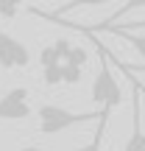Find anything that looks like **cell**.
Segmentation results:
<instances>
[{"mask_svg":"<svg viewBox=\"0 0 145 151\" xmlns=\"http://www.w3.org/2000/svg\"><path fill=\"white\" fill-rule=\"evenodd\" d=\"M64 65H67V67H75V70H81V67L86 65V50L81 48V45H73L70 53H67V59H64Z\"/></svg>","mask_w":145,"mask_h":151,"instance_id":"8992f818","label":"cell"},{"mask_svg":"<svg viewBox=\"0 0 145 151\" xmlns=\"http://www.w3.org/2000/svg\"><path fill=\"white\" fill-rule=\"evenodd\" d=\"M140 92L131 87V134L126 140L123 151H145V132H142V109H140Z\"/></svg>","mask_w":145,"mask_h":151,"instance_id":"5b68a950","label":"cell"},{"mask_svg":"<svg viewBox=\"0 0 145 151\" xmlns=\"http://www.w3.org/2000/svg\"><path fill=\"white\" fill-rule=\"evenodd\" d=\"M78 81H81V70L61 65V84H78Z\"/></svg>","mask_w":145,"mask_h":151,"instance_id":"ba28073f","label":"cell"},{"mask_svg":"<svg viewBox=\"0 0 145 151\" xmlns=\"http://www.w3.org/2000/svg\"><path fill=\"white\" fill-rule=\"evenodd\" d=\"M20 151H48V148H39V146H22ZM81 151H92V146H89V148H81Z\"/></svg>","mask_w":145,"mask_h":151,"instance_id":"8fae6325","label":"cell"},{"mask_svg":"<svg viewBox=\"0 0 145 151\" xmlns=\"http://www.w3.org/2000/svg\"><path fill=\"white\" fill-rule=\"evenodd\" d=\"M28 62H31V50L17 37H11V34H6L0 28V67L3 70H14V67H25Z\"/></svg>","mask_w":145,"mask_h":151,"instance_id":"3957f363","label":"cell"},{"mask_svg":"<svg viewBox=\"0 0 145 151\" xmlns=\"http://www.w3.org/2000/svg\"><path fill=\"white\" fill-rule=\"evenodd\" d=\"M126 67H129L131 73H134V70H137V73H145V65H142V67H131V65H126Z\"/></svg>","mask_w":145,"mask_h":151,"instance_id":"7c38bea8","label":"cell"},{"mask_svg":"<svg viewBox=\"0 0 145 151\" xmlns=\"http://www.w3.org/2000/svg\"><path fill=\"white\" fill-rule=\"evenodd\" d=\"M42 78H45V84H48V87L61 84V65H59V67H48V70L42 73Z\"/></svg>","mask_w":145,"mask_h":151,"instance_id":"9c48e42d","label":"cell"},{"mask_svg":"<svg viewBox=\"0 0 145 151\" xmlns=\"http://www.w3.org/2000/svg\"><path fill=\"white\" fill-rule=\"evenodd\" d=\"M36 132L39 134H61L67 132L70 126H78V123H86V120H95L101 118V112H70V109H61V106H53V104H42L36 109Z\"/></svg>","mask_w":145,"mask_h":151,"instance_id":"7a4b0ae2","label":"cell"},{"mask_svg":"<svg viewBox=\"0 0 145 151\" xmlns=\"http://www.w3.org/2000/svg\"><path fill=\"white\" fill-rule=\"evenodd\" d=\"M28 115H31V104L25 87H14L9 95L0 98V120H25Z\"/></svg>","mask_w":145,"mask_h":151,"instance_id":"277c9868","label":"cell"},{"mask_svg":"<svg viewBox=\"0 0 145 151\" xmlns=\"http://www.w3.org/2000/svg\"><path fill=\"white\" fill-rule=\"evenodd\" d=\"M103 25V22H101ZM103 28H123V31H131V28H145V20L142 22H120V25H103Z\"/></svg>","mask_w":145,"mask_h":151,"instance_id":"30bf717a","label":"cell"},{"mask_svg":"<svg viewBox=\"0 0 145 151\" xmlns=\"http://www.w3.org/2000/svg\"><path fill=\"white\" fill-rule=\"evenodd\" d=\"M92 101L101 106V129L95 134V143H92V151H98L103 137V126H106V118L114 106H120V84L112 73V62H109V50L103 45H98V76L92 81Z\"/></svg>","mask_w":145,"mask_h":151,"instance_id":"6da1fadb","label":"cell"},{"mask_svg":"<svg viewBox=\"0 0 145 151\" xmlns=\"http://www.w3.org/2000/svg\"><path fill=\"white\" fill-rule=\"evenodd\" d=\"M109 62H112V65H117V67H120V73H123V76H126V78H129V84H131V87H134V90H137V92H140V95H145V84H140V81H137V76H134V73H131V70H126V65H120V62H117V59H114V56H112V53H109Z\"/></svg>","mask_w":145,"mask_h":151,"instance_id":"52a82bcc","label":"cell"}]
</instances>
